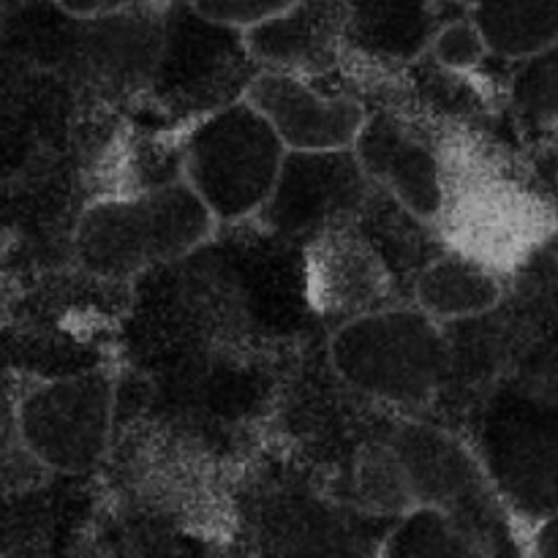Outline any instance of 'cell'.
Wrapping results in <instances>:
<instances>
[{
    "mask_svg": "<svg viewBox=\"0 0 558 558\" xmlns=\"http://www.w3.org/2000/svg\"><path fill=\"white\" fill-rule=\"evenodd\" d=\"M387 445L401 461L414 505L445 512L477 556L523 554L515 518L490 485L472 447L436 425L407 423Z\"/></svg>",
    "mask_w": 558,
    "mask_h": 558,
    "instance_id": "5b68a950",
    "label": "cell"
},
{
    "mask_svg": "<svg viewBox=\"0 0 558 558\" xmlns=\"http://www.w3.org/2000/svg\"><path fill=\"white\" fill-rule=\"evenodd\" d=\"M469 9L447 0H347V47L379 63H412L436 31Z\"/></svg>",
    "mask_w": 558,
    "mask_h": 558,
    "instance_id": "5bb4252c",
    "label": "cell"
},
{
    "mask_svg": "<svg viewBox=\"0 0 558 558\" xmlns=\"http://www.w3.org/2000/svg\"><path fill=\"white\" fill-rule=\"evenodd\" d=\"M243 98L259 109L287 150L352 147L368 118L357 98L322 93L305 76L287 71L262 69Z\"/></svg>",
    "mask_w": 558,
    "mask_h": 558,
    "instance_id": "8fae6325",
    "label": "cell"
},
{
    "mask_svg": "<svg viewBox=\"0 0 558 558\" xmlns=\"http://www.w3.org/2000/svg\"><path fill=\"white\" fill-rule=\"evenodd\" d=\"M417 308L436 322L466 319L494 311L501 300V283L474 254H436L414 276Z\"/></svg>",
    "mask_w": 558,
    "mask_h": 558,
    "instance_id": "9a60e30c",
    "label": "cell"
},
{
    "mask_svg": "<svg viewBox=\"0 0 558 558\" xmlns=\"http://www.w3.org/2000/svg\"><path fill=\"white\" fill-rule=\"evenodd\" d=\"M381 554L390 558L407 556H477L456 523L441 510L428 505H414L407 510L381 545Z\"/></svg>",
    "mask_w": 558,
    "mask_h": 558,
    "instance_id": "e0dca14e",
    "label": "cell"
},
{
    "mask_svg": "<svg viewBox=\"0 0 558 558\" xmlns=\"http://www.w3.org/2000/svg\"><path fill=\"white\" fill-rule=\"evenodd\" d=\"M469 16L496 58L521 60L558 41V0H474Z\"/></svg>",
    "mask_w": 558,
    "mask_h": 558,
    "instance_id": "2e32d148",
    "label": "cell"
},
{
    "mask_svg": "<svg viewBox=\"0 0 558 558\" xmlns=\"http://www.w3.org/2000/svg\"><path fill=\"white\" fill-rule=\"evenodd\" d=\"M153 3H161V5H169V3H191V0H153Z\"/></svg>",
    "mask_w": 558,
    "mask_h": 558,
    "instance_id": "d4e9b609",
    "label": "cell"
},
{
    "mask_svg": "<svg viewBox=\"0 0 558 558\" xmlns=\"http://www.w3.org/2000/svg\"><path fill=\"white\" fill-rule=\"evenodd\" d=\"M447 3H456V5H463V9H472L474 0H447Z\"/></svg>",
    "mask_w": 558,
    "mask_h": 558,
    "instance_id": "cb8c5ba5",
    "label": "cell"
},
{
    "mask_svg": "<svg viewBox=\"0 0 558 558\" xmlns=\"http://www.w3.org/2000/svg\"><path fill=\"white\" fill-rule=\"evenodd\" d=\"M357 494L363 505L374 512L403 515L414 507L407 474L390 445L368 447L357 463Z\"/></svg>",
    "mask_w": 558,
    "mask_h": 558,
    "instance_id": "ac0fdd59",
    "label": "cell"
},
{
    "mask_svg": "<svg viewBox=\"0 0 558 558\" xmlns=\"http://www.w3.org/2000/svg\"><path fill=\"white\" fill-rule=\"evenodd\" d=\"M287 145L245 98L194 120L180 145L183 180L216 221L240 223L265 205Z\"/></svg>",
    "mask_w": 558,
    "mask_h": 558,
    "instance_id": "8992f818",
    "label": "cell"
},
{
    "mask_svg": "<svg viewBox=\"0 0 558 558\" xmlns=\"http://www.w3.org/2000/svg\"><path fill=\"white\" fill-rule=\"evenodd\" d=\"M512 104L532 123H558V41L518 60Z\"/></svg>",
    "mask_w": 558,
    "mask_h": 558,
    "instance_id": "d6986e66",
    "label": "cell"
},
{
    "mask_svg": "<svg viewBox=\"0 0 558 558\" xmlns=\"http://www.w3.org/2000/svg\"><path fill=\"white\" fill-rule=\"evenodd\" d=\"M216 216L185 180L104 196L82 213L74 251L93 276L129 278L178 262L210 240Z\"/></svg>",
    "mask_w": 558,
    "mask_h": 558,
    "instance_id": "6da1fadb",
    "label": "cell"
},
{
    "mask_svg": "<svg viewBox=\"0 0 558 558\" xmlns=\"http://www.w3.org/2000/svg\"><path fill=\"white\" fill-rule=\"evenodd\" d=\"M352 150L365 174L412 216L423 221L441 216L447 205L441 161L407 123L385 112L365 118Z\"/></svg>",
    "mask_w": 558,
    "mask_h": 558,
    "instance_id": "7c38bea8",
    "label": "cell"
},
{
    "mask_svg": "<svg viewBox=\"0 0 558 558\" xmlns=\"http://www.w3.org/2000/svg\"><path fill=\"white\" fill-rule=\"evenodd\" d=\"M330 360L354 390L401 409L428 407L450 374L441 322L403 305L341 322L330 338Z\"/></svg>",
    "mask_w": 558,
    "mask_h": 558,
    "instance_id": "3957f363",
    "label": "cell"
},
{
    "mask_svg": "<svg viewBox=\"0 0 558 558\" xmlns=\"http://www.w3.org/2000/svg\"><path fill=\"white\" fill-rule=\"evenodd\" d=\"M474 452L515 521L534 526L558 512V387L529 376L496 385Z\"/></svg>",
    "mask_w": 558,
    "mask_h": 558,
    "instance_id": "7a4b0ae2",
    "label": "cell"
},
{
    "mask_svg": "<svg viewBox=\"0 0 558 558\" xmlns=\"http://www.w3.org/2000/svg\"><path fill=\"white\" fill-rule=\"evenodd\" d=\"M305 298L325 319L347 322L390 308L396 272L357 218L338 221L305 240Z\"/></svg>",
    "mask_w": 558,
    "mask_h": 558,
    "instance_id": "30bf717a",
    "label": "cell"
},
{
    "mask_svg": "<svg viewBox=\"0 0 558 558\" xmlns=\"http://www.w3.org/2000/svg\"><path fill=\"white\" fill-rule=\"evenodd\" d=\"M243 33L262 69L300 76L325 74L347 49V0H292L287 9Z\"/></svg>",
    "mask_w": 558,
    "mask_h": 558,
    "instance_id": "4fadbf2b",
    "label": "cell"
},
{
    "mask_svg": "<svg viewBox=\"0 0 558 558\" xmlns=\"http://www.w3.org/2000/svg\"><path fill=\"white\" fill-rule=\"evenodd\" d=\"M374 180L352 147L287 150L276 183L259 207V223L281 240H311L360 213Z\"/></svg>",
    "mask_w": 558,
    "mask_h": 558,
    "instance_id": "ba28073f",
    "label": "cell"
},
{
    "mask_svg": "<svg viewBox=\"0 0 558 558\" xmlns=\"http://www.w3.org/2000/svg\"><path fill=\"white\" fill-rule=\"evenodd\" d=\"M112 403L114 387L101 371L41 381L16 403V434L41 466L87 472L107 450Z\"/></svg>",
    "mask_w": 558,
    "mask_h": 558,
    "instance_id": "52a82bcc",
    "label": "cell"
},
{
    "mask_svg": "<svg viewBox=\"0 0 558 558\" xmlns=\"http://www.w3.org/2000/svg\"><path fill=\"white\" fill-rule=\"evenodd\" d=\"M202 14L213 16V20L229 22V25L245 27L256 25V22L267 20V16L278 14L281 9H287L292 0H191Z\"/></svg>",
    "mask_w": 558,
    "mask_h": 558,
    "instance_id": "44dd1931",
    "label": "cell"
},
{
    "mask_svg": "<svg viewBox=\"0 0 558 558\" xmlns=\"http://www.w3.org/2000/svg\"><path fill=\"white\" fill-rule=\"evenodd\" d=\"M163 33V5L136 0L98 16H76L63 74L101 98H131L147 90Z\"/></svg>",
    "mask_w": 558,
    "mask_h": 558,
    "instance_id": "9c48e42d",
    "label": "cell"
},
{
    "mask_svg": "<svg viewBox=\"0 0 558 558\" xmlns=\"http://www.w3.org/2000/svg\"><path fill=\"white\" fill-rule=\"evenodd\" d=\"M526 550L539 558H558V512L534 523Z\"/></svg>",
    "mask_w": 558,
    "mask_h": 558,
    "instance_id": "7402d4cb",
    "label": "cell"
},
{
    "mask_svg": "<svg viewBox=\"0 0 558 558\" xmlns=\"http://www.w3.org/2000/svg\"><path fill=\"white\" fill-rule=\"evenodd\" d=\"M54 3L74 16H98L109 14V11L125 9V5L136 3V0H54Z\"/></svg>",
    "mask_w": 558,
    "mask_h": 558,
    "instance_id": "603a6c76",
    "label": "cell"
},
{
    "mask_svg": "<svg viewBox=\"0 0 558 558\" xmlns=\"http://www.w3.org/2000/svg\"><path fill=\"white\" fill-rule=\"evenodd\" d=\"M428 49L434 52L436 63L445 65L447 71H469L474 69L485 54H490L488 47H485L483 33L477 31V25H474L469 14L447 20L445 25L436 31Z\"/></svg>",
    "mask_w": 558,
    "mask_h": 558,
    "instance_id": "ffe728a7",
    "label": "cell"
},
{
    "mask_svg": "<svg viewBox=\"0 0 558 558\" xmlns=\"http://www.w3.org/2000/svg\"><path fill=\"white\" fill-rule=\"evenodd\" d=\"M259 71L240 27L202 14L194 3H169L145 96L174 123H194L243 98Z\"/></svg>",
    "mask_w": 558,
    "mask_h": 558,
    "instance_id": "277c9868",
    "label": "cell"
}]
</instances>
